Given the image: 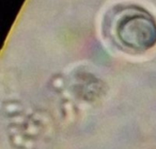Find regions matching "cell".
I'll list each match as a JSON object with an SVG mask.
<instances>
[{
    "label": "cell",
    "mask_w": 156,
    "mask_h": 149,
    "mask_svg": "<svg viewBox=\"0 0 156 149\" xmlns=\"http://www.w3.org/2000/svg\"><path fill=\"white\" fill-rule=\"evenodd\" d=\"M116 32L120 40L133 49H149L156 41V26L145 12L125 10L120 14Z\"/></svg>",
    "instance_id": "1"
}]
</instances>
